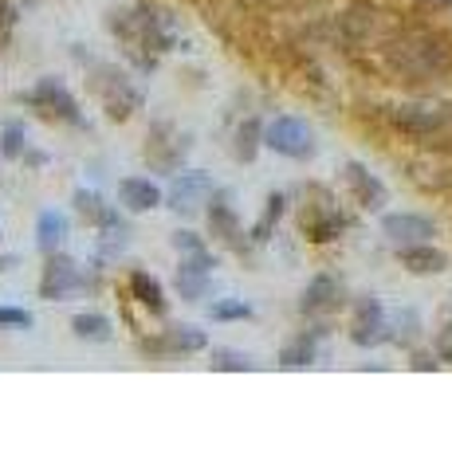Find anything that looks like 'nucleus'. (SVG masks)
<instances>
[{
    "mask_svg": "<svg viewBox=\"0 0 452 471\" xmlns=\"http://www.w3.org/2000/svg\"><path fill=\"white\" fill-rule=\"evenodd\" d=\"M385 63L405 83H432L452 75V47L440 36L409 28V32H398L385 44Z\"/></svg>",
    "mask_w": 452,
    "mask_h": 471,
    "instance_id": "1",
    "label": "nucleus"
},
{
    "mask_svg": "<svg viewBox=\"0 0 452 471\" xmlns=\"http://www.w3.org/2000/svg\"><path fill=\"white\" fill-rule=\"evenodd\" d=\"M115 32L126 36V52L138 55L146 68H154V60L162 52H169L174 44V24L165 16H157L154 8H138V12H122L115 16Z\"/></svg>",
    "mask_w": 452,
    "mask_h": 471,
    "instance_id": "2",
    "label": "nucleus"
},
{
    "mask_svg": "<svg viewBox=\"0 0 452 471\" xmlns=\"http://www.w3.org/2000/svg\"><path fill=\"white\" fill-rule=\"evenodd\" d=\"M390 122L417 146L452 149V107H425V102H405L390 110Z\"/></svg>",
    "mask_w": 452,
    "mask_h": 471,
    "instance_id": "3",
    "label": "nucleus"
},
{
    "mask_svg": "<svg viewBox=\"0 0 452 471\" xmlns=\"http://www.w3.org/2000/svg\"><path fill=\"white\" fill-rule=\"evenodd\" d=\"M95 91H99V102L110 118H130L138 107H142V91L126 79L118 68L110 63H99L95 68Z\"/></svg>",
    "mask_w": 452,
    "mask_h": 471,
    "instance_id": "4",
    "label": "nucleus"
},
{
    "mask_svg": "<svg viewBox=\"0 0 452 471\" xmlns=\"http://www.w3.org/2000/svg\"><path fill=\"white\" fill-rule=\"evenodd\" d=\"M263 146L276 149L279 157H295V162H303V157L315 154V130H311L303 118L279 115V118H271L268 126H263Z\"/></svg>",
    "mask_w": 452,
    "mask_h": 471,
    "instance_id": "5",
    "label": "nucleus"
},
{
    "mask_svg": "<svg viewBox=\"0 0 452 471\" xmlns=\"http://www.w3.org/2000/svg\"><path fill=\"white\" fill-rule=\"evenodd\" d=\"M28 102H32L36 110H44L48 118H60V122H71V126H83L79 102H75V94L63 87L60 79H40V83H36V91L28 94Z\"/></svg>",
    "mask_w": 452,
    "mask_h": 471,
    "instance_id": "6",
    "label": "nucleus"
},
{
    "mask_svg": "<svg viewBox=\"0 0 452 471\" xmlns=\"http://www.w3.org/2000/svg\"><path fill=\"white\" fill-rule=\"evenodd\" d=\"M216 196V185H213V177L209 173H201V169H190V173H177L174 177V188H169V209L174 212H197L201 204H209Z\"/></svg>",
    "mask_w": 452,
    "mask_h": 471,
    "instance_id": "7",
    "label": "nucleus"
},
{
    "mask_svg": "<svg viewBox=\"0 0 452 471\" xmlns=\"http://www.w3.org/2000/svg\"><path fill=\"white\" fill-rule=\"evenodd\" d=\"M213 267H216V256L209 248L182 256V267H177V291H182V299H190V303L205 299V291L213 283Z\"/></svg>",
    "mask_w": 452,
    "mask_h": 471,
    "instance_id": "8",
    "label": "nucleus"
},
{
    "mask_svg": "<svg viewBox=\"0 0 452 471\" xmlns=\"http://www.w3.org/2000/svg\"><path fill=\"white\" fill-rule=\"evenodd\" d=\"M87 287V275H83L79 267H75L71 259H63V256H48V267H44V279H40V295L44 299H68L75 295V291H83Z\"/></svg>",
    "mask_w": 452,
    "mask_h": 471,
    "instance_id": "9",
    "label": "nucleus"
},
{
    "mask_svg": "<svg viewBox=\"0 0 452 471\" xmlns=\"http://www.w3.org/2000/svg\"><path fill=\"white\" fill-rule=\"evenodd\" d=\"M385 330H390V323H385V310L378 299H362V303L354 307V323H351V338L358 346H378L385 342Z\"/></svg>",
    "mask_w": 452,
    "mask_h": 471,
    "instance_id": "10",
    "label": "nucleus"
},
{
    "mask_svg": "<svg viewBox=\"0 0 452 471\" xmlns=\"http://www.w3.org/2000/svg\"><path fill=\"white\" fill-rule=\"evenodd\" d=\"M382 232L390 236L398 248H405V243H429V236L437 232L432 228L429 216H417V212H393L382 220Z\"/></svg>",
    "mask_w": 452,
    "mask_h": 471,
    "instance_id": "11",
    "label": "nucleus"
},
{
    "mask_svg": "<svg viewBox=\"0 0 452 471\" xmlns=\"http://www.w3.org/2000/svg\"><path fill=\"white\" fill-rule=\"evenodd\" d=\"M118 201H122V209H130V212H149V209H157V204L165 201V193L149 181V177H122Z\"/></svg>",
    "mask_w": 452,
    "mask_h": 471,
    "instance_id": "12",
    "label": "nucleus"
},
{
    "mask_svg": "<svg viewBox=\"0 0 452 471\" xmlns=\"http://www.w3.org/2000/svg\"><path fill=\"white\" fill-rule=\"evenodd\" d=\"M68 232H71V220L63 212H40V220H36V243H40L44 256H55V251L68 243Z\"/></svg>",
    "mask_w": 452,
    "mask_h": 471,
    "instance_id": "13",
    "label": "nucleus"
},
{
    "mask_svg": "<svg viewBox=\"0 0 452 471\" xmlns=\"http://www.w3.org/2000/svg\"><path fill=\"white\" fill-rule=\"evenodd\" d=\"M338 295H343L338 279H335V275H319V279L307 283L299 310H303V315H323V310H335V307H338Z\"/></svg>",
    "mask_w": 452,
    "mask_h": 471,
    "instance_id": "14",
    "label": "nucleus"
},
{
    "mask_svg": "<svg viewBox=\"0 0 452 471\" xmlns=\"http://www.w3.org/2000/svg\"><path fill=\"white\" fill-rule=\"evenodd\" d=\"M346 181H351L362 209H382V204H385V185L374 173H366V165H358V162L346 165Z\"/></svg>",
    "mask_w": 452,
    "mask_h": 471,
    "instance_id": "15",
    "label": "nucleus"
},
{
    "mask_svg": "<svg viewBox=\"0 0 452 471\" xmlns=\"http://www.w3.org/2000/svg\"><path fill=\"white\" fill-rule=\"evenodd\" d=\"M154 350H162V354H197V350H205L209 346V338H205V330H197V326H174V330H165L157 342H149Z\"/></svg>",
    "mask_w": 452,
    "mask_h": 471,
    "instance_id": "16",
    "label": "nucleus"
},
{
    "mask_svg": "<svg viewBox=\"0 0 452 471\" xmlns=\"http://www.w3.org/2000/svg\"><path fill=\"white\" fill-rule=\"evenodd\" d=\"M401 263L409 271H417V275H437V271L448 267L445 251L429 248V243H405V248H401Z\"/></svg>",
    "mask_w": 452,
    "mask_h": 471,
    "instance_id": "17",
    "label": "nucleus"
},
{
    "mask_svg": "<svg viewBox=\"0 0 452 471\" xmlns=\"http://www.w3.org/2000/svg\"><path fill=\"white\" fill-rule=\"evenodd\" d=\"M130 295H134L146 310H154V315H165V291L149 271H134V275H130Z\"/></svg>",
    "mask_w": 452,
    "mask_h": 471,
    "instance_id": "18",
    "label": "nucleus"
},
{
    "mask_svg": "<svg viewBox=\"0 0 452 471\" xmlns=\"http://www.w3.org/2000/svg\"><path fill=\"white\" fill-rule=\"evenodd\" d=\"M209 228H213V236H221V240L240 243V220H237V209L229 204V196H216V201H213Z\"/></svg>",
    "mask_w": 452,
    "mask_h": 471,
    "instance_id": "19",
    "label": "nucleus"
},
{
    "mask_svg": "<svg viewBox=\"0 0 452 471\" xmlns=\"http://www.w3.org/2000/svg\"><path fill=\"white\" fill-rule=\"evenodd\" d=\"M71 330L75 338H87V342H110V318L99 315V310H79V315L71 318Z\"/></svg>",
    "mask_w": 452,
    "mask_h": 471,
    "instance_id": "20",
    "label": "nucleus"
},
{
    "mask_svg": "<svg viewBox=\"0 0 452 471\" xmlns=\"http://www.w3.org/2000/svg\"><path fill=\"white\" fill-rule=\"evenodd\" d=\"M319 354V334H299L295 342H287L284 350H279V365H287V370H303V365L315 362Z\"/></svg>",
    "mask_w": 452,
    "mask_h": 471,
    "instance_id": "21",
    "label": "nucleus"
},
{
    "mask_svg": "<svg viewBox=\"0 0 452 471\" xmlns=\"http://www.w3.org/2000/svg\"><path fill=\"white\" fill-rule=\"evenodd\" d=\"M24 154H28V130L20 122H4V126H0V157L20 162Z\"/></svg>",
    "mask_w": 452,
    "mask_h": 471,
    "instance_id": "22",
    "label": "nucleus"
},
{
    "mask_svg": "<svg viewBox=\"0 0 452 471\" xmlns=\"http://www.w3.org/2000/svg\"><path fill=\"white\" fill-rule=\"evenodd\" d=\"M284 204H287L284 193H271V196H268V209H263V216L256 220V228H252V240H256V243H263V240L271 236V228H276L279 216H284Z\"/></svg>",
    "mask_w": 452,
    "mask_h": 471,
    "instance_id": "23",
    "label": "nucleus"
},
{
    "mask_svg": "<svg viewBox=\"0 0 452 471\" xmlns=\"http://www.w3.org/2000/svg\"><path fill=\"white\" fill-rule=\"evenodd\" d=\"M303 228H307V236L315 243H327V240H335V236L346 228V220L338 212H327V216H319V220H311V224L303 220Z\"/></svg>",
    "mask_w": 452,
    "mask_h": 471,
    "instance_id": "24",
    "label": "nucleus"
},
{
    "mask_svg": "<svg viewBox=\"0 0 452 471\" xmlns=\"http://www.w3.org/2000/svg\"><path fill=\"white\" fill-rule=\"evenodd\" d=\"M260 141H263L260 122H256V118H248V122L240 126V134H237V157H240V162H252V157H256Z\"/></svg>",
    "mask_w": 452,
    "mask_h": 471,
    "instance_id": "25",
    "label": "nucleus"
},
{
    "mask_svg": "<svg viewBox=\"0 0 452 471\" xmlns=\"http://www.w3.org/2000/svg\"><path fill=\"white\" fill-rule=\"evenodd\" d=\"M213 323H240V318H252V307L244 299H221V303L209 307Z\"/></svg>",
    "mask_w": 452,
    "mask_h": 471,
    "instance_id": "26",
    "label": "nucleus"
},
{
    "mask_svg": "<svg viewBox=\"0 0 452 471\" xmlns=\"http://www.w3.org/2000/svg\"><path fill=\"white\" fill-rule=\"evenodd\" d=\"M75 209H79L87 220H95V224H102L107 220V204L99 201V193H91V188H75Z\"/></svg>",
    "mask_w": 452,
    "mask_h": 471,
    "instance_id": "27",
    "label": "nucleus"
},
{
    "mask_svg": "<svg viewBox=\"0 0 452 471\" xmlns=\"http://www.w3.org/2000/svg\"><path fill=\"white\" fill-rule=\"evenodd\" d=\"M213 370H229V373H248L252 357L240 350H213Z\"/></svg>",
    "mask_w": 452,
    "mask_h": 471,
    "instance_id": "28",
    "label": "nucleus"
},
{
    "mask_svg": "<svg viewBox=\"0 0 452 471\" xmlns=\"http://www.w3.org/2000/svg\"><path fill=\"white\" fill-rule=\"evenodd\" d=\"M36 318L28 315V310H16V307H0V326H20V330H28Z\"/></svg>",
    "mask_w": 452,
    "mask_h": 471,
    "instance_id": "29",
    "label": "nucleus"
},
{
    "mask_svg": "<svg viewBox=\"0 0 452 471\" xmlns=\"http://www.w3.org/2000/svg\"><path fill=\"white\" fill-rule=\"evenodd\" d=\"M169 243H174L182 256H190V251H201L205 248V240H201V236H193V232H174V240H169Z\"/></svg>",
    "mask_w": 452,
    "mask_h": 471,
    "instance_id": "30",
    "label": "nucleus"
},
{
    "mask_svg": "<svg viewBox=\"0 0 452 471\" xmlns=\"http://www.w3.org/2000/svg\"><path fill=\"white\" fill-rule=\"evenodd\" d=\"M437 357L440 362H452V323L437 334Z\"/></svg>",
    "mask_w": 452,
    "mask_h": 471,
    "instance_id": "31",
    "label": "nucleus"
}]
</instances>
